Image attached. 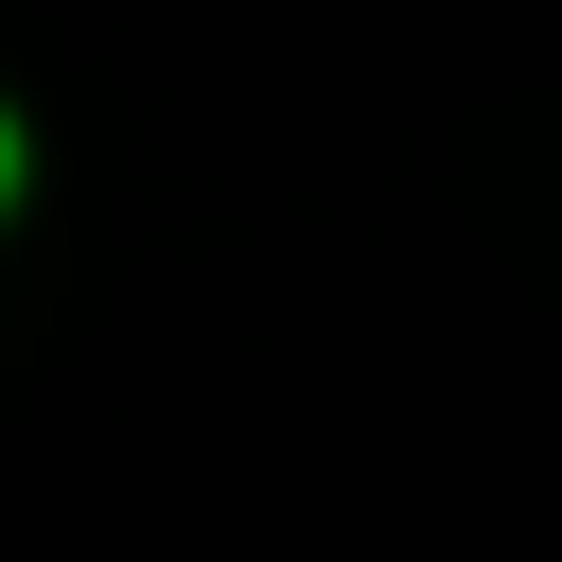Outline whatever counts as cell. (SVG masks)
Returning a JSON list of instances; mask_svg holds the SVG:
<instances>
[{"mask_svg": "<svg viewBox=\"0 0 562 562\" xmlns=\"http://www.w3.org/2000/svg\"><path fill=\"white\" fill-rule=\"evenodd\" d=\"M0 193H18V123H0Z\"/></svg>", "mask_w": 562, "mask_h": 562, "instance_id": "1", "label": "cell"}]
</instances>
